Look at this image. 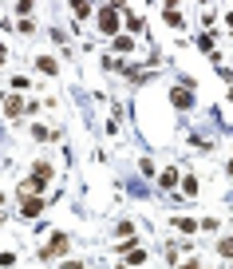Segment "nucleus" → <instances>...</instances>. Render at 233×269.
Masks as SVG:
<instances>
[{
  "label": "nucleus",
  "mask_w": 233,
  "mask_h": 269,
  "mask_svg": "<svg viewBox=\"0 0 233 269\" xmlns=\"http://www.w3.org/2000/svg\"><path fill=\"white\" fill-rule=\"evenodd\" d=\"M115 52H134V40L131 36H115Z\"/></svg>",
  "instance_id": "9"
},
{
  "label": "nucleus",
  "mask_w": 233,
  "mask_h": 269,
  "mask_svg": "<svg viewBox=\"0 0 233 269\" xmlns=\"http://www.w3.org/2000/svg\"><path fill=\"white\" fill-rule=\"evenodd\" d=\"M182 269H198V261H186V265H182Z\"/></svg>",
  "instance_id": "13"
},
{
  "label": "nucleus",
  "mask_w": 233,
  "mask_h": 269,
  "mask_svg": "<svg viewBox=\"0 0 233 269\" xmlns=\"http://www.w3.org/2000/svg\"><path fill=\"white\" fill-rule=\"evenodd\" d=\"M67 245H72V241H67V234H52V241H48L40 254H44V257H59V254H67Z\"/></svg>",
  "instance_id": "2"
},
{
  "label": "nucleus",
  "mask_w": 233,
  "mask_h": 269,
  "mask_svg": "<svg viewBox=\"0 0 233 269\" xmlns=\"http://www.w3.org/2000/svg\"><path fill=\"white\" fill-rule=\"evenodd\" d=\"M178 230H182V234H194V230H198V222H190V218H178Z\"/></svg>",
  "instance_id": "11"
},
{
  "label": "nucleus",
  "mask_w": 233,
  "mask_h": 269,
  "mask_svg": "<svg viewBox=\"0 0 233 269\" xmlns=\"http://www.w3.org/2000/svg\"><path fill=\"white\" fill-rule=\"evenodd\" d=\"M0 202H4V194H0Z\"/></svg>",
  "instance_id": "15"
},
{
  "label": "nucleus",
  "mask_w": 233,
  "mask_h": 269,
  "mask_svg": "<svg viewBox=\"0 0 233 269\" xmlns=\"http://www.w3.org/2000/svg\"><path fill=\"white\" fill-rule=\"evenodd\" d=\"M99 28L107 32V36H115V32H119V8H115V4H107V8L99 12Z\"/></svg>",
  "instance_id": "1"
},
{
  "label": "nucleus",
  "mask_w": 233,
  "mask_h": 269,
  "mask_svg": "<svg viewBox=\"0 0 233 269\" xmlns=\"http://www.w3.org/2000/svg\"><path fill=\"white\" fill-rule=\"evenodd\" d=\"M44 210V198H36V194H20V214L24 218H36Z\"/></svg>",
  "instance_id": "3"
},
{
  "label": "nucleus",
  "mask_w": 233,
  "mask_h": 269,
  "mask_svg": "<svg viewBox=\"0 0 233 269\" xmlns=\"http://www.w3.org/2000/svg\"><path fill=\"white\" fill-rule=\"evenodd\" d=\"M127 28H131V32H138V28H143V16H134V12H127Z\"/></svg>",
  "instance_id": "10"
},
{
  "label": "nucleus",
  "mask_w": 233,
  "mask_h": 269,
  "mask_svg": "<svg viewBox=\"0 0 233 269\" xmlns=\"http://www.w3.org/2000/svg\"><path fill=\"white\" fill-rule=\"evenodd\" d=\"M158 182L166 186V190H170V186H178V170H162V174H158Z\"/></svg>",
  "instance_id": "8"
},
{
  "label": "nucleus",
  "mask_w": 233,
  "mask_h": 269,
  "mask_svg": "<svg viewBox=\"0 0 233 269\" xmlns=\"http://www.w3.org/2000/svg\"><path fill=\"white\" fill-rule=\"evenodd\" d=\"M218 254H225V257H233V238H225V241H218Z\"/></svg>",
  "instance_id": "12"
},
{
  "label": "nucleus",
  "mask_w": 233,
  "mask_h": 269,
  "mask_svg": "<svg viewBox=\"0 0 233 269\" xmlns=\"http://www.w3.org/2000/svg\"><path fill=\"white\" fill-rule=\"evenodd\" d=\"M36 68H40L44 75H56V72H59V63L52 60V56H40V60H36Z\"/></svg>",
  "instance_id": "6"
},
{
  "label": "nucleus",
  "mask_w": 233,
  "mask_h": 269,
  "mask_svg": "<svg viewBox=\"0 0 233 269\" xmlns=\"http://www.w3.org/2000/svg\"><path fill=\"white\" fill-rule=\"evenodd\" d=\"M162 20H166V24H170V28H182V12H178L174 4H170V8H166V12H162Z\"/></svg>",
  "instance_id": "7"
},
{
  "label": "nucleus",
  "mask_w": 233,
  "mask_h": 269,
  "mask_svg": "<svg viewBox=\"0 0 233 269\" xmlns=\"http://www.w3.org/2000/svg\"><path fill=\"white\" fill-rule=\"evenodd\" d=\"M170 103L182 107V111H190V107H194V95H190V91H182V87H174V91H170Z\"/></svg>",
  "instance_id": "5"
},
{
  "label": "nucleus",
  "mask_w": 233,
  "mask_h": 269,
  "mask_svg": "<svg viewBox=\"0 0 233 269\" xmlns=\"http://www.w3.org/2000/svg\"><path fill=\"white\" fill-rule=\"evenodd\" d=\"M229 174H233V163H229Z\"/></svg>",
  "instance_id": "14"
},
{
  "label": "nucleus",
  "mask_w": 233,
  "mask_h": 269,
  "mask_svg": "<svg viewBox=\"0 0 233 269\" xmlns=\"http://www.w3.org/2000/svg\"><path fill=\"white\" fill-rule=\"evenodd\" d=\"M4 115H8V119H20V115H24V99H20V95H8V99H4Z\"/></svg>",
  "instance_id": "4"
}]
</instances>
